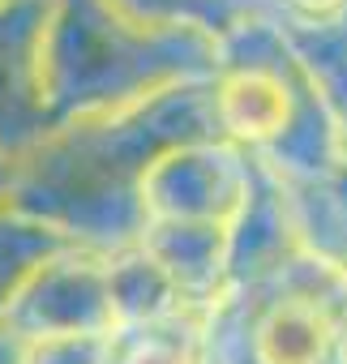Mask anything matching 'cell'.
<instances>
[{
	"mask_svg": "<svg viewBox=\"0 0 347 364\" xmlns=\"http://www.w3.org/2000/svg\"><path fill=\"white\" fill-rule=\"evenodd\" d=\"M257 159L228 137H185L159 146L133 185L142 223H206L236 232L257 198Z\"/></svg>",
	"mask_w": 347,
	"mask_h": 364,
	"instance_id": "cell-1",
	"label": "cell"
},
{
	"mask_svg": "<svg viewBox=\"0 0 347 364\" xmlns=\"http://www.w3.org/2000/svg\"><path fill=\"white\" fill-rule=\"evenodd\" d=\"M292 5H296L300 14H309V18H334L347 0H292Z\"/></svg>",
	"mask_w": 347,
	"mask_h": 364,
	"instance_id": "cell-4",
	"label": "cell"
},
{
	"mask_svg": "<svg viewBox=\"0 0 347 364\" xmlns=\"http://www.w3.org/2000/svg\"><path fill=\"white\" fill-rule=\"evenodd\" d=\"M334 364H347V313L338 321V338H334Z\"/></svg>",
	"mask_w": 347,
	"mask_h": 364,
	"instance_id": "cell-5",
	"label": "cell"
},
{
	"mask_svg": "<svg viewBox=\"0 0 347 364\" xmlns=\"http://www.w3.org/2000/svg\"><path fill=\"white\" fill-rule=\"evenodd\" d=\"M210 304H189L176 317H167L146 330L120 334L116 364H202Z\"/></svg>",
	"mask_w": 347,
	"mask_h": 364,
	"instance_id": "cell-2",
	"label": "cell"
},
{
	"mask_svg": "<svg viewBox=\"0 0 347 364\" xmlns=\"http://www.w3.org/2000/svg\"><path fill=\"white\" fill-rule=\"evenodd\" d=\"M116 334H48L18 343V364H116Z\"/></svg>",
	"mask_w": 347,
	"mask_h": 364,
	"instance_id": "cell-3",
	"label": "cell"
}]
</instances>
